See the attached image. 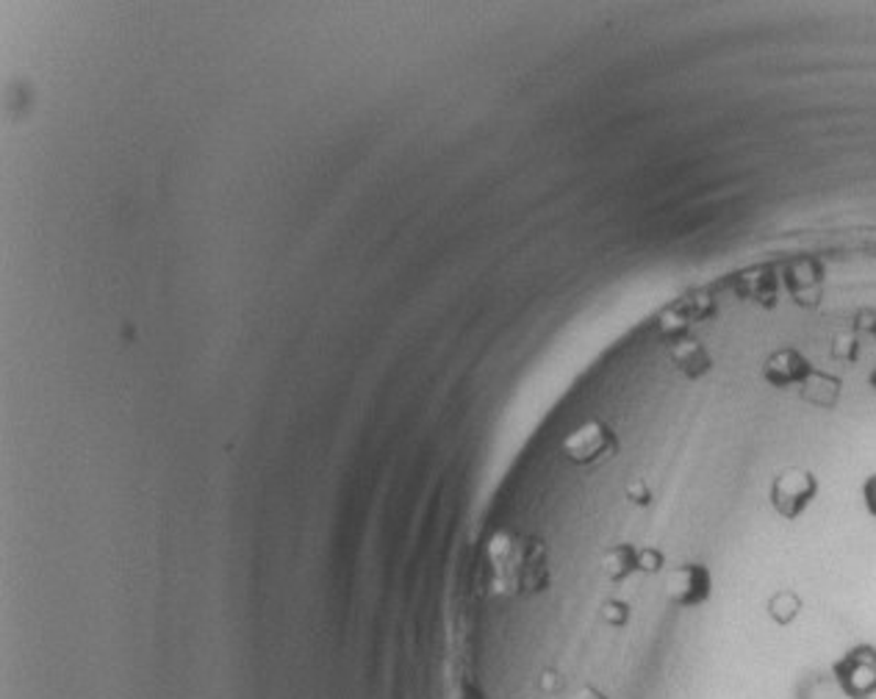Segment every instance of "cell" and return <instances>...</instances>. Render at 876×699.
Returning a JSON list of instances; mask_svg holds the SVG:
<instances>
[{
    "mask_svg": "<svg viewBox=\"0 0 876 699\" xmlns=\"http://www.w3.org/2000/svg\"><path fill=\"white\" fill-rule=\"evenodd\" d=\"M863 500H865V509H868V514L876 516V474H870V478L865 480Z\"/></svg>",
    "mask_w": 876,
    "mask_h": 699,
    "instance_id": "5",
    "label": "cell"
},
{
    "mask_svg": "<svg viewBox=\"0 0 876 699\" xmlns=\"http://www.w3.org/2000/svg\"><path fill=\"white\" fill-rule=\"evenodd\" d=\"M832 677L846 699L876 697V647L854 644L832 664Z\"/></svg>",
    "mask_w": 876,
    "mask_h": 699,
    "instance_id": "1",
    "label": "cell"
},
{
    "mask_svg": "<svg viewBox=\"0 0 876 699\" xmlns=\"http://www.w3.org/2000/svg\"><path fill=\"white\" fill-rule=\"evenodd\" d=\"M664 594L669 605L682 608V611L704 605L713 594V572L699 561L669 567L664 575Z\"/></svg>",
    "mask_w": 876,
    "mask_h": 699,
    "instance_id": "2",
    "label": "cell"
},
{
    "mask_svg": "<svg viewBox=\"0 0 876 699\" xmlns=\"http://www.w3.org/2000/svg\"><path fill=\"white\" fill-rule=\"evenodd\" d=\"M799 611H801V600L799 594L790 589L777 591V594L768 600V616H771L777 624H790L796 616H799Z\"/></svg>",
    "mask_w": 876,
    "mask_h": 699,
    "instance_id": "4",
    "label": "cell"
},
{
    "mask_svg": "<svg viewBox=\"0 0 876 699\" xmlns=\"http://www.w3.org/2000/svg\"><path fill=\"white\" fill-rule=\"evenodd\" d=\"M819 494V480L808 469H785L771 483V505L785 520H796Z\"/></svg>",
    "mask_w": 876,
    "mask_h": 699,
    "instance_id": "3",
    "label": "cell"
},
{
    "mask_svg": "<svg viewBox=\"0 0 876 699\" xmlns=\"http://www.w3.org/2000/svg\"><path fill=\"white\" fill-rule=\"evenodd\" d=\"M868 699H876V697H868Z\"/></svg>",
    "mask_w": 876,
    "mask_h": 699,
    "instance_id": "6",
    "label": "cell"
}]
</instances>
